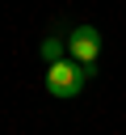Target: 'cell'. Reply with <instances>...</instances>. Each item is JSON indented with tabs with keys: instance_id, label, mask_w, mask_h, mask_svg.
<instances>
[{
	"instance_id": "1",
	"label": "cell",
	"mask_w": 126,
	"mask_h": 135,
	"mask_svg": "<svg viewBox=\"0 0 126 135\" xmlns=\"http://www.w3.org/2000/svg\"><path fill=\"white\" fill-rule=\"evenodd\" d=\"M92 76V68H84V63H76V59H59V63H46V89H50V97H76L80 89H84V80Z\"/></svg>"
},
{
	"instance_id": "2",
	"label": "cell",
	"mask_w": 126,
	"mask_h": 135,
	"mask_svg": "<svg viewBox=\"0 0 126 135\" xmlns=\"http://www.w3.org/2000/svg\"><path fill=\"white\" fill-rule=\"evenodd\" d=\"M67 55H71L76 63L92 68V63L101 59V34H97L92 25H76V30L67 34Z\"/></svg>"
},
{
	"instance_id": "3",
	"label": "cell",
	"mask_w": 126,
	"mask_h": 135,
	"mask_svg": "<svg viewBox=\"0 0 126 135\" xmlns=\"http://www.w3.org/2000/svg\"><path fill=\"white\" fill-rule=\"evenodd\" d=\"M38 51H42V59H46V63H59V59H67V55H63V51H67V38L50 34V38H42V46H38Z\"/></svg>"
}]
</instances>
